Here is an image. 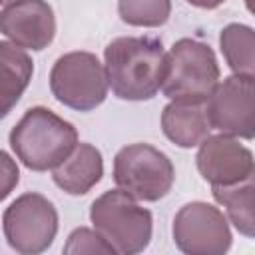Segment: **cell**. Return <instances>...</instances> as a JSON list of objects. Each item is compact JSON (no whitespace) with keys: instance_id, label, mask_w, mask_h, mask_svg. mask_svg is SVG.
Here are the masks:
<instances>
[{"instance_id":"obj_7","label":"cell","mask_w":255,"mask_h":255,"mask_svg":"<svg viewBox=\"0 0 255 255\" xmlns=\"http://www.w3.org/2000/svg\"><path fill=\"white\" fill-rule=\"evenodd\" d=\"M2 229L8 245L22 255L46 251L58 233V211L42 193H22L2 215Z\"/></svg>"},{"instance_id":"obj_18","label":"cell","mask_w":255,"mask_h":255,"mask_svg":"<svg viewBox=\"0 0 255 255\" xmlns=\"http://www.w3.org/2000/svg\"><path fill=\"white\" fill-rule=\"evenodd\" d=\"M66 255H82V253H104L114 255L116 249L96 231L90 227H78L68 235V241L64 245Z\"/></svg>"},{"instance_id":"obj_12","label":"cell","mask_w":255,"mask_h":255,"mask_svg":"<svg viewBox=\"0 0 255 255\" xmlns=\"http://www.w3.org/2000/svg\"><path fill=\"white\" fill-rule=\"evenodd\" d=\"M104 175L102 151L92 143H76V147L52 169L54 183L70 195H84Z\"/></svg>"},{"instance_id":"obj_5","label":"cell","mask_w":255,"mask_h":255,"mask_svg":"<svg viewBox=\"0 0 255 255\" xmlns=\"http://www.w3.org/2000/svg\"><path fill=\"white\" fill-rule=\"evenodd\" d=\"M108 78L96 54L74 50L62 54L50 70L52 96L78 112H90L108 98Z\"/></svg>"},{"instance_id":"obj_16","label":"cell","mask_w":255,"mask_h":255,"mask_svg":"<svg viewBox=\"0 0 255 255\" xmlns=\"http://www.w3.org/2000/svg\"><path fill=\"white\" fill-rule=\"evenodd\" d=\"M219 46H221V52H223L229 68L233 70V74L253 76L255 34H253L251 26L239 24V22L227 24L219 34Z\"/></svg>"},{"instance_id":"obj_6","label":"cell","mask_w":255,"mask_h":255,"mask_svg":"<svg viewBox=\"0 0 255 255\" xmlns=\"http://www.w3.org/2000/svg\"><path fill=\"white\" fill-rule=\"evenodd\" d=\"M114 181L139 201H157L169 193L175 169L161 149L149 143H129L114 157Z\"/></svg>"},{"instance_id":"obj_2","label":"cell","mask_w":255,"mask_h":255,"mask_svg":"<svg viewBox=\"0 0 255 255\" xmlns=\"http://www.w3.org/2000/svg\"><path fill=\"white\" fill-rule=\"evenodd\" d=\"M14 155L32 171L54 169L78 143V129L56 112L34 106L8 135Z\"/></svg>"},{"instance_id":"obj_11","label":"cell","mask_w":255,"mask_h":255,"mask_svg":"<svg viewBox=\"0 0 255 255\" xmlns=\"http://www.w3.org/2000/svg\"><path fill=\"white\" fill-rule=\"evenodd\" d=\"M0 32L24 50L40 52L56 36V16L46 0H14L0 10Z\"/></svg>"},{"instance_id":"obj_21","label":"cell","mask_w":255,"mask_h":255,"mask_svg":"<svg viewBox=\"0 0 255 255\" xmlns=\"http://www.w3.org/2000/svg\"><path fill=\"white\" fill-rule=\"evenodd\" d=\"M10 2H14V0H0V4H10Z\"/></svg>"},{"instance_id":"obj_8","label":"cell","mask_w":255,"mask_h":255,"mask_svg":"<svg viewBox=\"0 0 255 255\" xmlns=\"http://www.w3.org/2000/svg\"><path fill=\"white\" fill-rule=\"evenodd\" d=\"M205 116L211 129L225 135L253 139L255 135V82L253 76L233 74L217 82L205 100Z\"/></svg>"},{"instance_id":"obj_20","label":"cell","mask_w":255,"mask_h":255,"mask_svg":"<svg viewBox=\"0 0 255 255\" xmlns=\"http://www.w3.org/2000/svg\"><path fill=\"white\" fill-rule=\"evenodd\" d=\"M191 6H197V8H203V10H213L217 6H221L225 0H187Z\"/></svg>"},{"instance_id":"obj_17","label":"cell","mask_w":255,"mask_h":255,"mask_svg":"<svg viewBox=\"0 0 255 255\" xmlns=\"http://www.w3.org/2000/svg\"><path fill=\"white\" fill-rule=\"evenodd\" d=\"M118 14L129 26L157 28L169 20L171 0H118Z\"/></svg>"},{"instance_id":"obj_1","label":"cell","mask_w":255,"mask_h":255,"mask_svg":"<svg viewBox=\"0 0 255 255\" xmlns=\"http://www.w3.org/2000/svg\"><path fill=\"white\" fill-rule=\"evenodd\" d=\"M167 52L155 36H120L104 50L108 86L120 100H151L165 76Z\"/></svg>"},{"instance_id":"obj_14","label":"cell","mask_w":255,"mask_h":255,"mask_svg":"<svg viewBox=\"0 0 255 255\" xmlns=\"http://www.w3.org/2000/svg\"><path fill=\"white\" fill-rule=\"evenodd\" d=\"M161 129L175 145L195 147L209 135L211 126L201 104L171 102L161 112Z\"/></svg>"},{"instance_id":"obj_4","label":"cell","mask_w":255,"mask_h":255,"mask_svg":"<svg viewBox=\"0 0 255 255\" xmlns=\"http://www.w3.org/2000/svg\"><path fill=\"white\" fill-rule=\"evenodd\" d=\"M219 64L209 44L181 38L167 52L161 92L171 102L203 104L219 82Z\"/></svg>"},{"instance_id":"obj_10","label":"cell","mask_w":255,"mask_h":255,"mask_svg":"<svg viewBox=\"0 0 255 255\" xmlns=\"http://www.w3.org/2000/svg\"><path fill=\"white\" fill-rule=\"evenodd\" d=\"M201 177L211 185H233L253 177V153L233 135H207L195 155Z\"/></svg>"},{"instance_id":"obj_13","label":"cell","mask_w":255,"mask_h":255,"mask_svg":"<svg viewBox=\"0 0 255 255\" xmlns=\"http://www.w3.org/2000/svg\"><path fill=\"white\" fill-rule=\"evenodd\" d=\"M34 74V62L30 54L12 44L0 40V120L6 118L26 92Z\"/></svg>"},{"instance_id":"obj_15","label":"cell","mask_w":255,"mask_h":255,"mask_svg":"<svg viewBox=\"0 0 255 255\" xmlns=\"http://www.w3.org/2000/svg\"><path fill=\"white\" fill-rule=\"evenodd\" d=\"M253 177H247L233 185H213V197L219 205L225 207L229 221L235 229L245 235H255V217H253Z\"/></svg>"},{"instance_id":"obj_19","label":"cell","mask_w":255,"mask_h":255,"mask_svg":"<svg viewBox=\"0 0 255 255\" xmlns=\"http://www.w3.org/2000/svg\"><path fill=\"white\" fill-rule=\"evenodd\" d=\"M20 181V169L16 159L0 149V201H4Z\"/></svg>"},{"instance_id":"obj_3","label":"cell","mask_w":255,"mask_h":255,"mask_svg":"<svg viewBox=\"0 0 255 255\" xmlns=\"http://www.w3.org/2000/svg\"><path fill=\"white\" fill-rule=\"evenodd\" d=\"M90 221L94 229L116 249V253H141L153 231L151 211L141 207L135 197L124 189L104 191L90 207Z\"/></svg>"},{"instance_id":"obj_9","label":"cell","mask_w":255,"mask_h":255,"mask_svg":"<svg viewBox=\"0 0 255 255\" xmlns=\"http://www.w3.org/2000/svg\"><path fill=\"white\" fill-rule=\"evenodd\" d=\"M173 241L187 255H223L231 247V229L223 211L205 201L185 203L173 217Z\"/></svg>"}]
</instances>
